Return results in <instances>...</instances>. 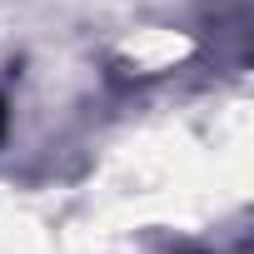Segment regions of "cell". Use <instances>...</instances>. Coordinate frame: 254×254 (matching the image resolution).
Instances as JSON below:
<instances>
[{"label": "cell", "mask_w": 254, "mask_h": 254, "mask_svg": "<svg viewBox=\"0 0 254 254\" xmlns=\"http://www.w3.org/2000/svg\"><path fill=\"white\" fill-rule=\"evenodd\" d=\"M0 130H5V105H0Z\"/></svg>", "instance_id": "cell-1"}]
</instances>
